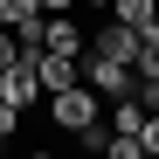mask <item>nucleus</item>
<instances>
[{
	"instance_id": "obj_8",
	"label": "nucleus",
	"mask_w": 159,
	"mask_h": 159,
	"mask_svg": "<svg viewBox=\"0 0 159 159\" xmlns=\"http://www.w3.org/2000/svg\"><path fill=\"white\" fill-rule=\"evenodd\" d=\"M131 76H159V21L139 28V56H131Z\"/></svg>"
},
{
	"instance_id": "obj_14",
	"label": "nucleus",
	"mask_w": 159,
	"mask_h": 159,
	"mask_svg": "<svg viewBox=\"0 0 159 159\" xmlns=\"http://www.w3.org/2000/svg\"><path fill=\"white\" fill-rule=\"evenodd\" d=\"M21 159H56V152H21Z\"/></svg>"
},
{
	"instance_id": "obj_2",
	"label": "nucleus",
	"mask_w": 159,
	"mask_h": 159,
	"mask_svg": "<svg viewBox=\"0 0 159 159\" xmlns=\"http://www.w3.org/2000/svg\"><path fill=\"white\" fill-rule=\"evenodd\" d=\"M35 97H42V76H35V62H28V56H14L7 69H0V104H7V111H28Z\"/></svg>"
},
{
	"instance_id": "obj_13",
	"label": "nucleus",
	"mask_w": 159,
	"mask_h": 159,
	"mask_svg": "<svg viewBox=\"0 0 159 159\" xmlns=\"http://www.w3.org/2000/svg\"><path fill=\"white\" fill-rule=\"evenodd\" d=\"M76 7H104V14H111V0H76Z\"/></svg>"
},
{
	"instance_id": "obj_9",
	"label": "nucleus",
	"mask_w": 159,
	"mask_h": 159,
	"mask_svg": "<svg viewBox=\"0 0 159 159\" xmlns=\"http://www.w3.org/2000/svg\"><path fill=\"white\" fill-rule=\"evenodd\" d=\"M131 104L145 118H159V76H131Z\"/></svg>"
},
{
	"instance_id": "obj_11",
	"label": "nucleus",
	"mask_w": 159,
	"mask_h": 159,
	"mask_svg": "<svg viewBox=\"0 0 159 159\" xmlns=\"http://www.w3.org/2000/svg\"><path fill=\"white\" fill-rule=\"evenodd\" d=\"M139 145H145V159H159V118H145V131H139Z\"/></svg>"
},
{
	"instance_id": "obj_6",
	"label": "nucleus",
	"mask_w": 159,
	"mask_h": 159,
	"mask_svg": "<svg viewBox=\"0 0 159 159\" xmlns=\"http://www.w3.org/2000/svg\"><path fill=\"white\" fill-rule=\"evenodd\" d=\"M111 21L139 35V28H152V21H159V0H111Z\"/></svg>"
},
{
	"instance_id": "obj_7",
	"label": "nucleus",
	"mask_w": 159,
	"mask_h": 159,
	"mask_svg": "<svg viewBox=\"0 0 159 159\" xmlns=\"http://www.w3.org/2000/svg\"><path fill=\"white\" fill-rule=\"evenodd\" d=\"M35 76H42L48 97H56V90H76V62H62V56H35Z\"/></svg>"
},
{
	"instance_id": "obj_10",
	"label": "nucleus",
	"mask_w": 159,
	"mask_h": 159,
	"mask_svg": "<svg viewBox=\"0 0 159 159\" xmlns=\"http://www.w3.org/2000/svg\"><path fill=\"white\" fill-rule=\"evenodd\" d=\"M104 159H145L139 139H104Z\"/></svg>"
},
{
	"instance_id": "obj_5",
	"label": "nucleus",
	"mask_w": 159,
	"mask_h": 159,
	"mask_svg": "<svg viewBox=\"0 0 159 159\" xmlns=\"http://www.w3.org/2000/svg\"><path fill=\"white\" fill-rule=\"evenodd\" d=\"M104 131H111V139H139L145 131V111L131 97H118V104H104Z\"/></svg>"
},
{
	"instance_id": "obj_12",
	"label": "nucleus",
	"mask_w": 159,
	"mask_h": 159,
	"mask_svg": "<svg viewBox=\"0 0 159 159\" xmlns=\"http://www.w3.org/2000/svg\"><path fill=\"white\" fill-rule=\"evenodd\" d=\"M42 7V21H56V14H76V0H35Z\"/></svg>"
},
{
	"instance_id": "obj_3",
	"label": "nucleus",
	"mask_w": 159,
	"mask_h": 159,
	"mask_svg": "<svg viewBox=\"0 0 159 159\" xmlns=\"http://www.w3.org/2000/svg\"><path fill=\"white\" fill-rule=\"evenodd\" d=\"M83 48H90V28L76 14H56L48 21V42H42V56H62V62H83Z\"/></svg>"
},
{
	"instance_id": "obj_4",
	"label": "nucleus",
	"mask_w": 159,
	"mask_h": 159,
	"mask_svg": "<svg viewBox=\"0 0 159 159\" xmlns=\"http://www.w3.org/2000/svg\"><path fill=\"white\" fill-rule=\"evenodd\" d=\"M83 56H104V62H125V69H131L139 35H131V28H118V21H104V28H90V48H83Z\"/></svg>"
},
{
	"instance_id": "obj_1",
	"label": "nucleus",
	"mask_w": 159,
	"mask_h": 159,
	"mask_svg": "<svg viewBox=\"0 0 159 159\" xmlns=\"http://www.w3.org/2000/svg\"><path fill=\"white\" fill-rule=\"evenodd\" d=\"M48 118H56L62 131H76V139H83L90 125H104V97H90L83 83H76V90H56V97H48Z\"/></svg>"
},
{
	"instance_id": "obj_15",
	"label": "nucleus",
	"mask_w": 159,
	"mask_h": 159,
	"mask_svg": "<svg viewBox=\"0 0 159 159\" xmlns=\"http://www.w3.org/2000/svg\"><path fill=\"white\" fill-rule=\"evenodd\" d=\"M0 159H14V152H0Z\"/></svg>"
}]
</instances>
